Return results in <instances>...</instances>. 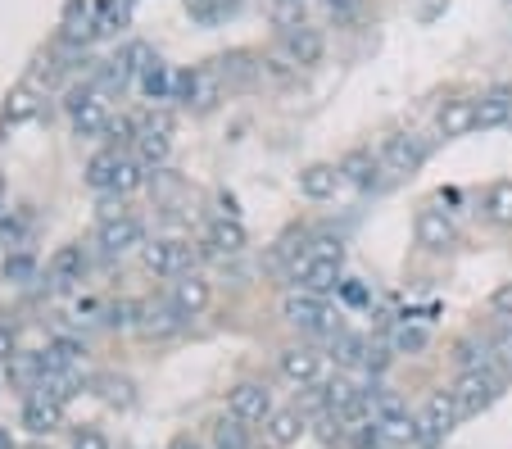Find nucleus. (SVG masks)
<instances>
[{
  "mask_svg": "<svg viewBox=\"0 0 512 449\" xmlns=\"http://www.w3.org/2000/svg\"><path fill=\"white\" fill-rule=\"evenodd\" d=\"M368 354H372V345H368V341H358V336L336 332V359L345 363V368H354V363H368Z\"/></svg>",
  "mask_w": 512,
  "mask_h": 449,
  "instance_id": "2f4dec72",
  "label": "nucleus"
},
{
  "mask_svg": "<svg viewBox=\"0 0 512 449\" xmlns=\"http://www.w3.org/2000/svg\"><path fill=\"white\" fill-rule=\"evenodd\" d=\"M227 404H232V418H241V422H268L277 413L272 409V391L263 381H241Z\"/></svg>",
  "mask_w": 512,
  "mask_h": 449,
  "instance_id": "9d476101",
  "label": "nucleus"
},
{
  "mask_svg": "<svg viewBox=\"0 0 512 449\" xmlns=\"http://www.w3.org/2000/svg\"><path fill=\"white\" fill-rule=\"evenodd\" d=\"M408 445H417V418L395 413V418L377 422V449H408Z\"/></svg>",
  "mask_w": 512,
  "mask_h": 449,
  "instance_id": "4be33fe9",
  "label": "nucleus"
},
{
  "mask_svg": "<svg viewBox=\"0 0 512 449\" xmlns=\"http://www.w3.org/2000/svg\"><path fill=\"white\" fill-rule=\"evenodd\" d=\"M173 100H182L186 109H213L223 100V73L218 64H200V69H186L177 73V87H173Z\"/></svg>",
  "mask_w": 512,
  "mask_h": 449,
  "instance_id": "7ed1b4c3",
  "label": "nucleus"
},
{
  "mask_svg": "<svg viewBox=\"0 0 512 449\" xmlns=\"http://www.w3.org/2000/svg\"><path fill=\"white\" fill-rule=\"evenodd\" d=\"M277 368H281V377L290 381V386H313V381L322 377V354H313V350H304V345H290V350H281L277 354Z\"/></svg>",
  "mask_w": 512,
  "mask_h": 449,
  "instance_id": "f8f14e48",
  "label": "nucleus"
},
{
  "mask_svg": "<svg viewBox=\"0 0 512 449\" xmlns=\"http://www.w3.org/2000/svg\"><path fill=\"white\" fill-rule=\"evenodd\" d=\"M96 19H100V0H68L59 41H64V46H87L91 37H100Z\"/></svg>",
  "mask_w": 512,
  "mask_h": 449,
  "instance_id": "6e6552de",
  "label": "nucleus"
},
{
  "mask_svg": "<svg viewBox=\"0 0 512 449\" xmlns=\"http://www.w3.org/2000/svg\"><path fill=\"white\" fill-rule=\"evenodd\" d=\"M204 245H209L213 254L232 259V254H241L245 245H250V236H245V227L236 223V218H218V223L209 227V236H204Z\"/></svg>",
  "mask_w": 512,
  "mask_h": 449,
  "instance_id": "412c9836",
  "label": "nucleus"
},
{
  "mask_svg": "<svg viewBox=\"0 0 512 449\" xmlns=\"http://www.w3.org/2000/svg\"><path fill=\"white\" fill-rule=\"evenodd\" d=\"M340 173H345L349 182H358V186H372L377 182V173H381V159H372L368 150H354V155L340 164Z\"/></svg>",
  "mask_w": 512,
  "mask_h": 449,
  "instance_id": "cd10ccee",
  "label": "nucleus"
},
{
  "mask_svg": "<svg viewBox=\"0 0 512 449\" xmlns=\"http://www.w3.org/2000/svg\"><path fill=\"white\" fill-rule=\"evenodd\" d=\"M96 241H100V250L105 254H127L132 245L145 241V227L136 223L132 214H118V218H105V223H100Z\"/></svg>",
  "mask_w": 512,
  "mask_h": 449,
  "instance_id": "ddd939ff",
  "label": "nucleus"
},
{
  "mask_svg": "<svg viewBox=\"0 0 512 449\" xmlns=\"http://www.w3.org/2000/svg\"><path fill=\"white\" fill-rule=\"evenodd\" d=\"M499 391H503V377L494 372V363H490V368H476V372H458L454 404H458V413H463V418H472V413L490 409V404L499 400Z\"/></svg>",
  "mask_w": 512,
  "mask_h": 449,
  "instance_id": "f03ea898",
  "label": "nucleus"
},
{
  "mask_svg": "<svg viewBox=\"0 0 512 449\" xmlns=\"http://www.w3.org/2000/svg\"><path fill=\"white\" fill-rule=\"evenodd\" d=\"M304 431H309V418H304L300 409H277L268 422H263V440H268L272 449H290V445H300Z\"/></svg>",
  "mask_w": 512,
  "mask_h": 449,
  "instance_id": "4468645a",
  "label": "nucleus"
},
{
  "mask_svg": "<svg viewBox=\"0 0 512 449\" xmlns=\"http://www.w3.org/2000/svg\"><path fill=\"white\" fill-rule=\"evenodd\" d=\"M281 318L304 332H336V313L327 309V295H313V291H290L281 300Z\"/></svg>",
  "mask_w": 512,
  "mask_h": 449,
  "instance_id": "20e7f679",
  "label": "nucleus"
},
{
  "mask_svg": "<svg viewBox=\"0 0 512 449\" xmlns=\"http://www.w3.org/2000/svg\"><path fill=\"white\" fill-rule=\"evenodd\" d=\"M435 132L440 137H463V132H476V100L458 96V100H445L440 114H435Z\"/></svg>",
  "mask_w": 512,
  "mask_h": 449,
  "instance_id": "2eb2a0df",
  "label": "nucleus"
},
{
  "mask_svg": "<svg viewBox=\"0 0 512 449\" xmlns=\"http://www.w3.org/2000/svg\"><path fill=\"white\" fill-rule=\"evenodd\" d=\"M490 350H494V363H499L503 372H512V323L499 327V336L490 341Z\"/></svg>",
  "mask_w": 512,
  "mask_h": 449,
  "instance_id": "f704fd0d",
  "label": "nucleus"
},
{
  "mask_svg": "<svg viewBox=\"0 0 512 449\" xmlns=\"http://www.w3.org/2000/svg\"><path fill=\"white\" fill-rule=\"evenodd\" d=\"M213 449H250V422L218 418L213 422Z\"/></svg>",
  "mask_w": 512,
  "mask_h": 449,
  "instance_id": "a878e982",
  "label": "nucleus"
},
{
  "mask_svg": "<svg viewBox=\"0 0 512 449\" xmlns=\"http://www.w3.org/2000/svg\"><path fill=\"white\" fill-rule=\"evenodd\" d=\"M481 214H485V223H494V227H512V182H494L490 191H485Z\"/></svg>",
  "mask_w": 512,
  "mask_h": 449,
  "instance_id": "b1692460",
  "label": "nucleus"
},
{
  "mask_svg": "<svg viewBox=\"0 0 512 449\" xmlns=\"http://www.w3.org/2000/svg\"><path fill=\"white\" fill-rule=\"evenodd\" d=\"M463 418L454 404V391H435L431 400L422 404V413H417V449H435L445 445V436L454 431V422Z\"/></svg>",
  "mask_w": 512,
  "mask_h": 449,
  "instance_id": "f257e3e1",
  "label": "nucleus"
},
{
  "mask_svg": "<svg viewBox=\"0 0 512 449\" xmlns=\"http://www.w3.org/2000/svg\"><path fill=\"white\" fill-rule=\"evenodd\" d=\"M168 449H200V440H191V436H177Z\"/></svg>",
  "mask_w": 512,
  "mask_h": 449,
  "instance_id": "37998d69",
  "label": "nucleus"
},
{
  "mask_svg": "<svg viewBox=\"0 0 512 449\" xmlns=\"http://www.w3.org/2000/svg\"><path fill=\"white\" fill-rule=\"evenodd\" d=\"M454 241H458V227H454V218H449V209H440V205L417 209V245H426V250H449Z\"/></svg>",
  "mask_w": 512,
  "mask_h": 449,
  "instance_id": "1a4fd4ad",
  "label": "nucleus"
},
{
  "mask_svg": "<svg viewBox=\"0 0 512 449\" xmlns=\"http://www.w3.org/2000/svg\"><path fill=\"white\" fill-rule=\"evenodd\" d=\"M141 182H145V168L136 164V159H118V168H114V191H118V196L136 191Z\"/></svg>",
  "mask_w": 512,
  "mask_h": 449,
  "instance_id": "473e14b6",
  "label": "nucleus"
},
{
  "mask_svg": "<svg viewBox=\"0 0 512 449\" xmlns=\"http://www.w3.org/2000/svg\"><path fill=\"white\" fill-rule=\"evenodd\" d=\"M209 300H213L209 277L186 273V277H177L173 282V313L177 318H200V313L209 309Z\"/></svg>",
  "mask_w": 512,
  "mask_h": 449,
  "instance_id": "9b49d317",
  "label": "nucleus"
},
{
  "mask_svg": "<svg viewBox=\"0 0 512 449\" xmlns=\"http://www.w3.org/2000/svg\"><path fill=\"white\" fill-rule=\"evenodd\" d=\"M503 123H512V87H494L476 100V132H490Z\"/></svg>",
  "mask_w": 512,
  "mask_h": 449,
  "instance_id": "a211bd4d",
  "label": "nucleus"
},
{
  "mask_svg": "<svg viewBox=\"0 0 512 449\" xmlns=\"http://www.w3.org/2000/svg\"><path fill=\"white\" fill-rule=\"evenodd\" d=\"M340 182H345V173H340L336 164H309L300 173V191L309 200H331L340 191Z\"/></svg>",
  "mask_w": 512,
  "mask_h": 449,
  "instance_id": "aec40b11",
  "label": "nucleus"
},
{
  "mask_svg": "<svg viewBox=\"0 0 512 449\" xmlns=\"http://www.w3.org/2000/svg\"><path fill=\"white\" fill-rule=\"evenodd\" d=\"M118 150H100V155H91L87 164V182L96 186V191H114V168H118Z\"/></svg>",
  "mask_w": 512,
  "mask_h": 449,
  "instance_id": "bb28decb",
  "label": "nucleus"
},
{
  "mask_svg": "<svg viewBox=\"0 0 512 449\" xmlns=\"http://www.w3.org/2000/svg\"><path fill=\"white\" fill-rule=\"evenodd\" d=\"M64 422V404H55L50 395H28V404H23V427L32 431V436H50V431Z\"/></svg>",
  "mask_w": 512,
  "mask_h": 449,
  "instance_id": "dca6fc26",
  "label": "nucleus"
},
{
  "mask_svg": "<svg viewBox=\"0 0 512 449\" xmlns=\"http://www.w3.org/2000/svg\"><path fill=\"white\" fill-rule=\"evenodd\" d=\"M327 5H331V10H336V14H349V10H358V0H327Z\"/></svg>",
  "mask_w": 512,
  "mask_h": 449,
  "instance_id": "79ce46f5",
  "label": "nucleus"
},
{
  "mask_svg": "<svg viewBox=\"0 0 512 449\" xmlns=\"http://www.w3.org/2000/svg\"><path fill=\"white\" fill-rule=\"evenodd\" d=\"M32 114V96L28 91H19V96H14V105H10V123H19V118H28Z\"/></svg>",
  "mask_w": 512,
  "mask_h": 449,
  "instance_id": "4c0bfd02",
  "label": "nucleus"
},
{
  "mask_svg": "<svg viewBox=\"0 0 512 449\" xmlns=\"http://www.w3.org/2000/svg\"><path fill=\"white\" fill-rule=\"evenodd\" d=\"M68 114H73L78 137H100V132H109V123H114V118H109V105L91 87H82V91L68 96Z\"/></svg>",
  "mask_w": 512,
  "mask_h": 449,
  "instance_id": "423d86ee",
  "label": "nucleus"
},
{
  "mask_svg": "<svg viewBox=\"0 0 512 449\" xmlns=\"http://www.w3.org/2000/svg\"><path fill=\"white\" fill-rule=\"evenodd\" d=\"M141 87H145V96H150V100H168V96H173V87H177V78L164 69V64H155V69L141 73Z\"/></svg>",
  "mask_w": 512,
  "mask_h": 449,
  "instance_id": "c756f323",
  "label": "nucleus"
},
{
  "mask_svg": "<svg viewBox=\"0 0 512 449\" xmlns=\"http://www.w3.org/2000/svg\"><path fill=\"white\" fill-rule=\"evenodd\" d=\"M168 150H173L168 132H155V127H141V132H136V164L141 168H164Z\"/></svg>",
  "mask_w": 512,
  "mask_h": 449,
  "instance_id": "5701e85b",
  "label": "nucleus"
},
{
  "mask_svg": "<svg viewBox=\"0 0 512 449\" xmlns=\"http://www.w3.org/2000/svg\"><path fill=\"white\" fill-rule=\"evenodd\" d=\"M73 449H109V440H105V431L82 427L78 436H73Z\"/></svg>",
  "mask_w": 512,
  "mask_h": 449,
  "instance_id": "c9c22d12",
  "label": "nucleus"
},
{
  "mask_svg": "<svg viewBox=\"0 0 512 449\" xmlns=\"http://www.w3.org/2000/svg\"><path fill=\"white\" fill-rule=\"evenodd\" d=\"M340 291H345V300H349V304H363V300H368V291H363V286H349V282H340Z\"/></svg>",
  "mask_w": 512,
  "mask_h": 449,
  "instance_id": "a19ab883",
  "label": "nucleus"
},
{
  "mask_svg": "<svg viewBox=\"0 0 512 449\" xmlns=\"http://www.w3.org/2000/svg\"><path fill=\"white\" fill-rule=\"evenodd\" d=\"M426 155H431V146H426V137H417V132H399V137H390L386 146L377 150L381 173H386V177L417 173V168L426 164Z\"/></svg>",
  "mask_w": 512,
  "mask_h": 449,
  "instance_id": "39448f33",
  "label": "nucleus"
},
{
  "mask_svg": "<svg viewBox=\"0 0 512 449\" xmlns=\"http://www.w3.org/2000/svg\"><path fill=\"white\" fill-rule=\"evenodd\" d=\"M218 73H223V82H250L254 64H250V55H227V59H218Z\"/></svg>",
  "mask_w": 512,
  "mask_h": 449,
  "instance_id": "72a5a7b5",
  "label": "nucleus"
},
{
  "mask_svg": "<svg viewBox=\"0 0 512 449\" xmlns=\"http://www.w3.org/2000/svg\"><path fill=\"white\" fill-rule=\"evenodd\" d=\"M37 363H41V372H46V377H64V372L78 363V345H73V341H50L46 350L37 354Z\"/></svg>",
  "mask_w": 512,
  "mask_h": 449,
  "instance_id": "393cba45",
  "label": "nucleus"
},
{
  "mask_svg": "<svg viewBox=\"0 0 512 449\" xmlns=\"http://www.w3.org/2000/svg\"><path fill=\"white\" fill-rule=\"evenodd\" d=\"M82 268H87V259H82V245H64V250L50 259V277H55V282H73Z\"/></svg>",
  "mask_w": 512,
  "mask_h": 449,
  "instance_id": "c85d7f7f",
  "label": "nucleus"
},
{
  "mask_svg": "<svg viewBox=\"0 0 512 449\" xmlns=\"http://www.w3.org/2000/svg\"><path fill=\"white\" fill-rule=\"evenodd\" d=\"M109 137H114V141H136V137H132V123H127V118H114V123H109Z\"/></svg>",
  "mask_w": 512,
  "mask_h": 449,
  "instance_id": "ea45409f",
  "label": "nucleus"
},
{
  "mask_svg": "<svg viewBox=\"0 0 512 449\" xmlns=\"http://www.w3.org/2000/svg\"><path fill=\"white\" fill-rule=\"evenodd\" d=\"M0 196H5V173H0Z\"/></svg>",
  "mask_w": 512,
  "mask_h": 449,
  "instance_id": "c03bdc74",
  "label": "nucleus"
},
{
  "mask_svg": "<svg viewBox=\"0 0 512 449\" xmlns=\"http://www.w3.org/2000/svg\"><path fill=\"white\" fill-rule=\"evenodd\" d=\"M300 282V291H313V295H327L340 286V259H318V254H309V264H304V273L295 277Z\"/></svg>",
  "mask_w": 512,
  "mask_h": 449,
  "instance_id": "6ab92c4d",
  "label": "nucleus"
},
{
  "mask_svg": "<svg viewBox=\"0 0 512 449\" xmlns=\"http://www.w3.org/2000/svg\"><path fill=\"white\" fill-rule=\"evenodd\" d=\"M390 341H395V350H399V354H417V350H426L431 332H426V327H417V323H399Z\"/></svg>",
  "mask_w": 512,
  "mask_h": 449,
  "instance_id": "7c9ffc66",
  "label": "nucleus"
},
{
  "mask_svg": "<svg viewBox=\"0 0 512 449\" xmlns=\"http://www.w3.org/2000/svg\"><path fill=\"white\" fill-rule=\"evenodd\" d=\"M490 309L499 313V318H508V323H512V282H503L499 291L490 295Z\"/></svg>",
  "mask_w": 512,
  "mask_h": 449,
  "instance_id": "e433bc0d",
  "label": "nucleus"
},
{
  "mask_svg": "<svg viewBox=\"0 0 512 449\" xmlns=\"http://www.w3.org/2000/svg\"><path fill=\"white\" fill-rule=\"evenodd\" d=\"M145 268L159 277H186L191 273V245L186 241H150L141 250Z\"/></svg>",
  "mask_w": 512,
  "mask_h": 449,
  "instance_id": "0eeeda50",
  "label": "nucleus"
},
{
  "mask_svg": "<svg viewBox=\"0 0 512 449\" xmlns=\"http://www.w3.org/2000/svg\"><path fill=\"white\" fill-rule=\"evenodd\" d=\"M10 354H14V327L0 318V359H10Z\"/></svg>",
  "mask_w": 512,
  "mask_h": 449,
  "instance_id": "58836bf2",
  "label": "nucleus"
},
{
  "mask_svg": "<svg viewBox=\"0 0 512 449\" xmlns=\"http://www.w3.org/2000/svg\"><path fill=\"white\" fill-rule=\"evenodd\" d=\"M250 449H272V445H250Z\"/></svg>",
  "mask_w": 512,
  "mask_h": 449,
  "instance_id": "a18cd8bd",
  "label": "nucleus"
},
{
  "mask_svg": "<svg viewBox=\"0 0 512 449\" xmlns=\"http://www.w3.org/2000/svg\"><path fill=\"white\" fill-rule=\"evenodd\" d=\"M281 46H286L290 64H318L322 59V32L304 28V23H290L286 37H281Z\"/></svg>",
  "mask_w": 512,
  "mask_h": 449,
  "instance_id": "f3484780",
  "label": "nucleus"
}]
</instances>
